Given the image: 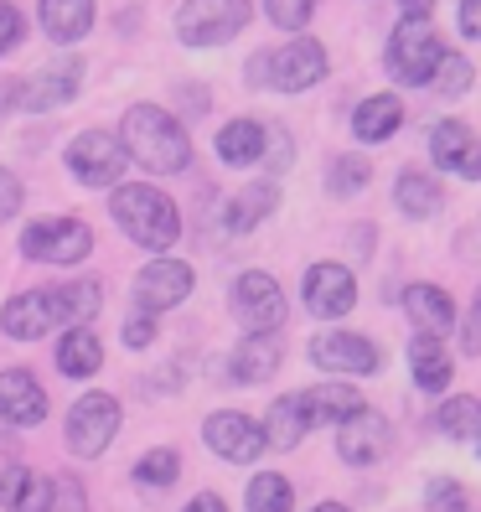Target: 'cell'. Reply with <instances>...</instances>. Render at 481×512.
Here are the masks:
<instances>
[{"instance_id": "7a4b0ae2", "label": "cell", "mask_w": 481, "mask_h": 512, "mask_svg": "<svg viewBox=\"0 0 481 512\" xmlns=\"http://www.w3.org/2000/svg\"><path fill=\"white\" fill-rule=\"evenodd\" d=\"M119 145H125L130 166H145L150 176H182L192 166V135L161 104H130L125 125H119Z\"/></svg>"}, {"instance_id": "7dc6e473", "label": "cell", "mask_w": 481, "mask_h": 512, "mask_svg": "<svg viewBox=\"0 0 481 512\" xmlns=\"http://www.w3.org/2000/svg\"><path fill=\"white\" fill-rule=\"evenodd\" d=\"M311 512H352V507H342V502H316Z\"/></svg>"}, {"instance_id": "b9f144b4", "label": "cell", "mask_w": 481, "mask_h": 512, "mask_svg": "<svg viewBox=\"0 0 481 512\" xmlns=\"http://www.w3.org/2000/svg\"><path fill=\"white\" fill-rule=\"evenodd\" d=\"M476 352H481V306L461 316V357H476Z\"/></svg>"}, {"instance_id": "e0dca14e", "label": "cell", "mask_w": 481, "mask_h": 512, "mask_svg": "<svg viewBox=\"0 0 481 512\" xmlns=\"http://www.w3.org/2000/svg\"><path fill=\"white\" fill-rule=\"evenodd\" d=\"M0 419L16 430H37L47 419V388L32 378V368H0Z\"/></svg>"}, {"instance_id": "1f68e13d", "label": "cell", "mask_w": 481, "mask_h": 512, "mask_svg": "<svg viewBox=\"0 0 481 512\" xmlns=\"http://www.w3.org/2000/svg\"><path fill=\"white\" fill-rule=\"evenodd\" d=\"M244 512H295V487L280 471H259L244 487Z\"/></svg>"}, {"instance_id": "9c48e42d", "label": "cell", "mask_w": 481, "mask_h": 512, "mask_svg": "<svg viewBox=\"0 0 481 512\" xmlns=\"http://www.w3.org/2000/svg\"><path fill=\"white\" fill-rule=\"evenodd\" d=\"M78 88H83V57H52L47 68H37L32 78H16L11 88V104L26 109V114H47L57 104H68L78 99Z\"/></svg>"}, {"instance_id": "6da1fadb", "label": "cell", "mask_w": 481, "mask_h": 512, "mask_svg": "<svg viewBox=\"0 0 481 512\" xmlns=\"http://www.w3.org/2000/svg\"><path fill=\"white\" fill-rule=\"evenodd\" d=\"M104 311V285L99 280H68V285H37L21 290L0 306V331L11 342H37L47 331L88 326Z\"/></svg>"}, {"instance_id": "d590c367", "label": "cell", "mask_w": 481, "mask_h": 512, "mask_svg": "<svg viewBox=\"0 0 481 512\" xmlns=\"http://www.w3.org/2000/svg\"><path fill=\"white\" fill-rule=\"evenodd\" d=\"M259 161H264V171L269 176H275V182H280V176L295 166V140H290V130H264V150H259Z\"/></svg>"}, {"instance_id": "e575fe53", "label": "cell", "mask_w": 481, "mask_h": 512, "mask_svg": "<svg viewBox=\"0 0 481 512\" xmlns=\"http://www.w3.org/2000/svg\"><path fill=\"white\" fill-rule=\"evenodd\" d=\"M176 476H182V456H176L171 445L145 450V456L135 461V481H140V487H171Z\"/></svg>"}, {"instance_id": "484cf974", "label": "cell", "mask_w": 481, "mask_h": 512, "mask_svg": "<svg viewBox=\"0 0 481 512\" xmlns=\"http://www.w3.org/2000/svg\"><path fill=\"white\" fill-rule=\"evenodd\" d=\"M404 125V104L399 94H373L352 109V135L363 140V145H383V140H394Z\"/></svg>"}, {"instance_id": "52a82bcc", "label": "cell", "mask_w": 481, "mask_h": 512, "mask_svg": "<svg viewBox=\"0 0 481 512\" xmlns=\"http://www.w3.org/2000/svg\"><path fill=\"white\" fill-rule=\"evenodd\" d=\"M21 254L32 264H83L94 254V228L83 218H37L21 228Z\"/></svg>"}, {"instance_id": "836d02e7", "label": "cell", "mask_w": 481, "mask_h": 512, "mask_svg": "<svg viewBox=\"0 0 481 512\" xmlns=\"http://www.w3.org/2000/svg\"><path fill=\"white\" fill-rule=\"evenodd\" d=\"M425 88H440L445 99H466L471 94V63H466L461 52H440V63H435V73H430Z\"/></svg>"}, {"instance_id": "d4e9b609", "label": "cell", "mask_w": 481, "mask_h": 512, "mask_svg": "<svg viewBox=\"0 0 481 512\" xmlns=\"http://www.w3.org/2000/svg\"><path fill=\"white\" fill-rule=\"evenodd\" d=\"M280 207V182L269 176V182H254V187H244L238 197H228V207H223V228L228 233H254L269 213Z\"/></svg>"}, {"instance_id": "5b68a950", "label": "cell", "mask_w": 481, "mask_h": 512, "mask_svg": "<svg viewBox=\"0 0 481 512\" xmlns=\"http://www.w3.org/2000/svg\"><path fill=\"white\" fill-rule=\"evenodd\" d=\"M68 176L78 187L88 192H109L125 182V171H130V156H125V145H119V135L109 130H83L68 140Z\"/></svg>"}, {"instance_id": "4fadbf2b", "label": "cell", "mask_w": 481, "mask_h": 512, "mask_svg": "<svg viewBox=\"0 0 481 512\" xmlns=\"http://www.w3.org/2000/svg\"><path fill=\"white\" fill-rule=\"evenodd\" d=\"M197 290V275H192V264L182 259H171V254H156L140 275H135V306L150 311V316H161V311H176L182 300Z\"/></svg>"}, {"instance_id": "74e56055", "label": "cell", "mask_w": 481, "mask_h": 512, "mask_svg": "<svg viewBox=\"0 0 481 512\" xmlns=\"http://www.w3.org/2000/svg\"><path fill=\"white\" fill-rule=\"evenodd\" d=\"M425 507H430V512H471L466 487H461L456 476H430V487H425Z\"/></svg>"}, {"instance_id": "d6a6232c", "label": "cell", "mask_w": 481, "mask_h": 512, "mask_svg": "<svg viewBox=\"0 0 481 512\" xmlns=\"http://www.w3.org/2000/svg\"><path fill=\"white\" fill-rule=\"evenodd\" d=\"M368 182H373V161H363V156H337L332 171H326V192L332 197H357Z\"/></svg>"}, {"instance_id": "f546056e", "label": "cell", "mask_w": 481, "mask_h": 512, "mask_svg": "<svg viewBox=\"0 0 481 512\" xmlns=\"http://www.w3.org/2000/svg\"><path fill=\"white\" fill-rule=\"evenodd\" d=\"M259 150H264L259 119H233V125L218 130V161L223 166H259Z\"/></svg>"}, {"instance_id": "ffe728a7", "label": "cell", "mask_w": 481, "mask_h": 512, "mask_svg": "<svg viewBox=\"0 0 481 512\" xmlns=\"http://www.w3.org/2000/svg\"><path fill=\"white\" fill-rule=\"evenodd\" d=\"M409 373H414V388L445 394L450 378H456V357L445 352V337H435V331H414L409 337Z\"/></svg>"}, {"instance_id": "603a6c76", "label": "cell", "mask_w": 481, "mask_h": 512, "mask_svg": "<svg viewBox=\"0 0 481 512\" xmlns=\"http://www.w3.org/2000/svg\"><path fill=\"white\" fill-rule=\"evenodd\" d=\"M0 507L6 512H47L52 507V476L32 466H6L0 471Z\"/></svg>"}, {"instance_id": "7c38bea8", "label": "cell", "mask_w": 481, "mask_h": 512, "mask_svg": "<svg viewBox=\"0 0 481 512\" xmlns=\"http://www.w3.org/2000/svg\"><path fill=\"white\" fill-rule=\"evenodd\" d=\"M326 78V47L311 37H295L280 52H264V88H280V94H306Z\"/></svg>"}, {"instance_id": "8d00e7d4", "label": "cell", "mask_w": 481, "mask_h": 512, "mask_svg": "<svg viewBox=\"0 0 481 512\" xmlns=\"http://www.w3.org/2000/svg\"><path fill=\"white\" fill-rule=\"evenodd\" d=\"M321 0H264V16L280 26V32H306V21L316 16Z\"/></svg>"}, {"instance_id": "4dcf8cb0", "label": "cell", "mask_w": 481, "mask_h": 512, "mask_svg": "<svg viewBox=\"0 0 481 512\" xmlns=\"http://www.w3.org/2000/svg\"><path fill=\"white\" fill-rule=\"evenodd\" d=\"M435 430H440L445 440L471 445V440L481 435V404H476L471 394H450V399H440V409H435Z\"/></svg>"}, {"instance_id": "f6af8a7d", "label": "cell", "mask_w": 481, "mask_h": 512, "mask_svg": "<svg viewBox=\"0 0 481 512\" xmlns=\"http://www.w3.org/2000/svg\"><path fill=\"white\" fill-rule=\"evenodd\" d=\"M182 512H228V502H223L218 492H202V497H192Z\"/></svg>"}, {"instance_id": "c3c4849f", "label": "cell", "mask_w": 481, "mask_h": 512, "mask_svg": "<svg viewBox=\"0 0 481 512\" xmlns=\"http://www.w3.org/2000/svg\"><path fill=\"white\" fill-rule=\"evenodd\" d=\"M11 88H16V78H11V83H0V109L11 104Z\"/></svg>"}, {"instance_id": "3957f363", "label": "cell", "mask_w": 481, "mask_h": 512, "mask_svg": "<svg viewBox=\"0 0 481 512\" xmlns=\"http://www.w3.org/2000/svg\"><path fill=\"white\" fill-rule=\"evenodd\" d=\"M109 213L150 254H166V249H176V238H182V213H176V202L150 182L109 187Z\"/></svg>"}, {"instance_id": "277c9868", "label": "cell", "mask_w": 481, "mask_h": 512, "mask_svg": "<svg viewBox=\"0 0 481 512\" xmlns=\"http://www.w3.org/2000/svg\"><path fill=\"white\" fill-rule=\"evenodd\" d=\"M440 32L430 26V16H404L394 26V37H388V52H383V68L394 83H419L425 88L435 63H440Z\"/></svg>"}, {"instance_id": "bcb514c9", "label": "cell", "mask_w": 481, "mask_h": 512, "mask_svg": "<svg viewBox=\"0 0 481 512\" xmlns=\"http://www.w3.org/2000/svg\"><path fill=\"white\" fill-rule=\"evenodd\" d=\"M399 11H404V16H430L435 0H399Z\"/></svg>"}, {"instance_id": "ee69618b", "label": "cell", "mask_w": 481, "mask_h": 512, "mask_svg": "<svg viewBox=\"0 0 481 512\" xmlns=\"http://www.w3.org/2000/svg\"><path fill=\"white\" fill-rule=\"evenodd\" d=\"M461 37L466 42L481 37V0H461Z\"/></svg>"}, {"instance_id": "2e32d148", "label": "cell", "mask_w": 481, "mask_h": 512, "mask_svg": "<svg viewBox=\"0 0 481 512\" xmlns=\"http://www.w3.org/2000/svg\"><path fill=\"white\" fill-rule=\"evenodd\" d=\"M388 445H394V425H388V414H378L368 404L337 425V456L347 466H378L388 456Z\"/></svg>"}, {"instance_id": "30bf717a", "label": "cell", "mask_w": 481, "mask_h": 512, "mask_svg": "<svg viewBox=\"0 0 481 512\" xmlns=\"http://www.w3.org/2000/svg\"><path fill=\"white\" fill-rule=\"evenodd\" d=\"M311 368L352 383V378H373L383 368V352L368 337H357V331H316L311 337Z\"/></svg>"}, {"instance_id": "44dd1931", "label": "cell", "mask_w": 481, "mask_h": 512, "mask_svg": "<svg viewBox=\"0 0 481 512\" xmlns=\"http://www.w3.org/2000/svg\"><path fill=\"white\" fill-rule=\"evenodd\" d=\"M300 409H306V425L316 430V425H342L347 414H357L363 409V394L347 383V378H326V383H316V388H300Z\"/></svg>"}, {"instance_id": "ab89813d", "label": "cell", "mask_w": 481, "mask_h": 512, "mask_svg": "<svg viewBox=\"0 0 481 512\" xmlns=\"http://www.w3.org/2000/svg\"><path fill=\"white\" fill-rule=\"evenodd\" d=\"M16 42H26V16H21L16 6H6V0H0V57H6Z\"/></svg>"}, {"instance_id": "9a60e30c", "label": "cell", "mask_w": 481, "mask_h": 512, "mask_svg": "<svg viewBox=\"0 0 481 512\" xmlns=\"http://www.w3.org/2000/svg\"><path fill=\"white\" fill-rule=\"evenodd\" d=\"M300 300H306V311L316 321H337L357 306V280L352 269L337 264V259H321L306 269V280H300Z\"/></svg>"}, {"instance_id": "f35d334b", "label": "cell", "mask_w": 481, "mask_h": 512, "mask_svg": "<svg viewBox=\"0 0 481 512\" xmlns=\"http://www.w3.org/2000/svg\"><path fill=\"white\" fill-rule=\"evenodd\" d=\"M47 512H83V481L57 476V481H52V507H47Z\"/></svg>"}, {"instance_id": "7402d4cb", "label": "cell", "mask_w": 481, "mask_h": 512, "mask_svg": "<svg viewBox=\"0 0 481 512\" xmlns=\"http://www.w3.org/2000/svg\"><path fill=\"white\" fill-rule=\"evenodd\" d=\"M404 311H409L414 331H435V337H445V331L456 326V300H450V290H440L435 280L404 285Z\"/></svg>"}, {"instance_id": "cb8c5ba5", "label": "cell", "mask_w": 481, "mask_h": 512, "mask_svg": "<svg viewBox=\"0 0 481 512\" xmlns=\"http://www.w3.org/2000/svg\"><path fill=\"white\" fill-rule=\"evenodd\" d=\"M57 368H63L68 378L88 383L99 368H104V342H99V331H88V326H63V337H57Z\"/></svg>"}, {"instance_id": "8fae6325", "label": "cell", "mask_w": 481, "mask_h": 512, "mask_svg": "<svg viewBox=\"0 0 481 512\" xmlns=\"http://www.w3.org/2000/svg\"><path fill=\"white\" fill-rule=\"evenodd\" d=\"M228 306H233V316L244 321L249 331H280L285 316H290L280 280H275V275H264V269H244V275L233 280Z\"/></svg>"}, {"instance_id": "d6986e66", "label": "cell", "mask_w": 481, "mask_h": 512, "mask_svg": "<svg viewBox=\"0 0 481 512\" xmlns=\"http://www.w3.org/2000/svg\"><path fill=\"white\" fill-rule=\"evenodd\" d=\"M430 161L440 171H461L466 182H476L481 156H476V135H471L466 119H440V125L430 130Z\"/></svg>"}, {"instance_id": "8992f818", "label": "cell", "mask_w": 481, "mask_h": 512, "mask_svg": "<svg viewBox=\"0 0 481 512\" xmlns=\"http://www.w3.org/2000/svg\"><path fill=\"white\" fill-rule=\"evenodd\" d=\"M254 0H187L176 11V37L187 47H223L249 26Z\"/></svg>"}, {"instance_id": "ac0fdd59", "label": "cell", "mask_w": 481, "mask_h": 512, "mask_svg": "<svg viewBox=\"0 0 481 512\" xmlns=\"http://www.w3.org/2000/svg\"><path fill=\"white\" fill-rule=\"evenodd\" d=\"M280 363H285V337L280 331H244V342H238L233 357H228V373H233V383L254 388L264 378H275Z\"/></svg>"}, {"instance_id": "ba28073f", "label": "cell", "mask_w": 481, "mask_h": 512, "mask_svg": "<svg viewBox=\"0 0 481 512\" xmlns=\"http://www.w3.org/2000/svg\"><path fill=\"white\" fill-rule=\"evenodd\" d=\"M119 425H125V409H119V399L94 388V394H83V399L68 409V450H73V456H83V461H94V456H104V450L114 445Z\"/></svg>"}, {"instance_id": "83f0119b", "label": "cell", "mask_w": 481, "mask_h": 512, "mask_svg": "<svg viewBox=\"0 0 481 512\" xmlns=\"http://www.w3.org/2000/svg\"><path fill=\"white\" fill-rule=\"evenodd\" d=\"M259 435H264V445H269V450H295L300 440L311 435L300 399H295V394H280L275 404L264 409V425H259Z\"/></svg>"}, {"instance_id": "4316f807", "label": "cell", "mask_w": 481, "mask_h": 512, "mask_svg": "<svg viewBox=\"0 0 481 512\" xmlns=\"http://www.w3.org/2000/svg\"><path fill=\"white\" fill-rule=\"evenodd\" d=\"M42 32L57 47H73L94 32V0H42Z\"/></svg>"}, {"instance_id": "f1b7e54d", "label": "cell", "mask_w": 481, "mask_h": 512, "mask_svg": "<svg viewBox=\"0 0 481 512\" xmlns=\"http://www.w3.org/2000/svg\"><path fill=\"white\" fill-rule=\"evenodd\" d=\"M440 182L435 176H425V171H404L399 182H394V207L404 218H414V223H425V218H435L440 213Z\"/></svg>"}, {"instance_id": "60d3db41", "label": "cell", "mask_w": 481, "mask_h": 512, "mask_svg": "<svg viewBox=\"0 0 481 512\" xmlns=\"http://www.w3.org/2000/svg\"><path fill=\"white\" fill-rule=\"evenodd\" d=\"M150 342H156V316H150V311H135L130 321H125V347H150Z\"/></svg>"}, {"instance_id": "7bdbcfd3", "label": "cell", "mask_w": 481, "mask_h": 512, "mask_svg": "<svg viewBox=\"0 0 481 512\" xmlns=\"http://www.w3.org/2000/svg\"><path fill=\"white\" fill-rule=\"evenodd\" d=\"M16 207H21V182H16L11 171H0V223H6Z\"/></svg>"}, {"instance_id": "5bb4252c", "label": "cell", "mask_w": 481, "mask_h": 512, "mask_svg": "<svg viewBox=\"0 0 481 512\" xmlns=\"http://www.w3.org/2000/svg\"><path fill=\"white\" fill-rule=\"evenodd\" d=\"M202 440L228 466H254L264 450H269L264 435H259V425H254L249 414H238V409H213V414H207L202 419Z\"/></svg>"}]
</instances>
